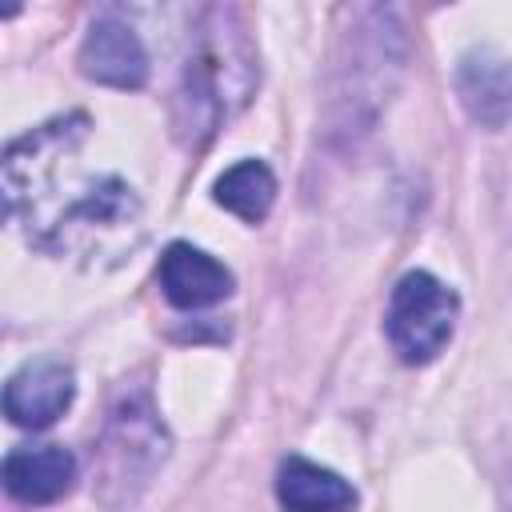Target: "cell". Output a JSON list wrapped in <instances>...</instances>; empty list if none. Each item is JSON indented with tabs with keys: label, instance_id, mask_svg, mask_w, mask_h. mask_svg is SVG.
<instances>
[{
	"label": "cell",
	"instance_id": "6da1fadb",
	"mask_svg": "<svg viewBox=\"0 0 512 512\" xmlns=\"http://www.w3.org/2000/svg\"><path fill=\"white\" fill-rule=\"evenodd\" d=\"M456 316L460 300L444 280H436L432 272H408L392 288L384 332L404 364H428L452 340Z\"/></svg>",
	"mask_w": 512,
	"mask_h": 512
},
{
	"label": "cell",
	"instance_id": "7a4b0ae2",
	"mask_svg": "<svg viewBox=\"0 0 512 512\" xmlns=\"http://www.w3.org/2000/svg\"><path fill=\"white\" fill-rule=\"evenodd\" d=\"M104 456L116 476H148L164 456H168V432L148 400V392L124 396L104 428ZM144 484V480H136Z\"/></svg>",
	"mask_w": 512,
	"mask_h": 512
},
{
	"label": "cell",
	"instance_id": "3957f363",
	"mask_svg": "<svg viewBox=\"0 0 512 512\" xmlns=\"http://www.w3.org/2000/svg\"><path fill=\"white\" fill-rule=\"evenodd\" d=\"M148 48L132 24L120 16H96L80 44V72L108 88H144L148 84Z\"/></svg>",
	"mask_w": 512,
	"mask_h": 512
},
{
	"label": "cell",
	"instance_id": "277c9868",
	"mask_svg": "<svg viewBox=\"0 0 512 512\" xmlns=\"http://www.w3.org/2000/svg\"><path fill=\"white\" fill-rule=\"evenodd\" d=\"M72 392H76V376L64 360L52 356L28 360L4 384V416L20 428H48L68 412Z\"/></svg>",
	"mask_w": 512,
	"mask_h": 512
},
{
	"label": "cell",
	"instance_id": "5b68a950",
	"mask_svg": "<svg viewBox=\"0 0 512 512\" xmlns=\"http://www.w3.org/2000/svg\"><path fill=\"white\" fill-rule=\"evenodd\" d=\"M156 280H160L164 300L172 308H188V312L192 308H212V304L228 300L232 288H236L232 272L216 256H208L204 248H192L184 240L164 248L160 264H156Z\"/></svg>",
	"mask_w": 512,
	"mask_h": 512
},
{
	"label": "cell",
	"instance_id": "8992f818",
	"mask_svg": "<svg viewBox=\"0 0 512 512\" xmlns=\"http://www.w3.org/2000/svg\"><path fill=\"white\" fill-rule=\"evenodd\" d=\"M4 492L20 504H52L76 480V456L60 444H28L4 456Z\"/></svg>",
	"mask_w": 512,
	"mask_h": 512
},
{
	"label": "cell",
	"instance_id": "52a82bcc",
	"mask_svg": "<svg viewBox=\"0 0 512 512\" xmlns=\"http://www.w3.org/2000/svg\"><path fill=\"white\" fill-rule=\"evenodd\" d=\"M456 96L480 128H500L512 116V60L480 48L456 68Z\"/></svg>",
	"mask_w": 512,
	"mask_h": 512
},
{
	"label": "cell",
	"instance_id": "ba28073f",
	"mask_svg": "<svg viewBox=\"0 0 512 512\" xmlns=\"http://www.w3.org/2000/svg\"><path fill=\"white\" fill-rule=\"evenodd\" d=\"M276 496L288 508H348V504H356L352 484H344L332 468H320L304 456H288L280 464Z\"/></svg>",
	"mask_w": 512,
	"mask_h": 512
},
{
	"label": "cell",
	"instance_id": "9c48e42d",
	"mask_svg": "<svg viewBox=\"0 0 512 512\" xmlns=\"http://www.w3.org/2000/svg\"><path fill=\"white\" fill-rule=\"evenodd\" d=\"M212 196H216V204L228 208L232 216H240V220H248V224H260V220L268 216L272 200H276V176H272V168H268L264 160H240V164H232V168L216 180Z\"/></svg>",
	"mask_w": 512,
	"mask_h": 512
}]
</instances>
